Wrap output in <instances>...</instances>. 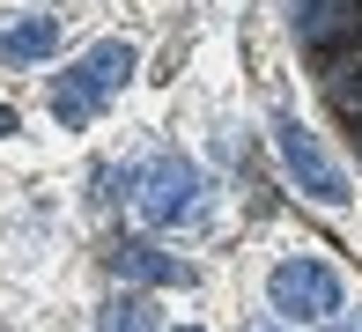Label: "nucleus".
Instances as JSON below:
<instances>
[{
    "label": "nucleus",
    "instance_id": "7ed1b4c3",
    "mask_svg": "<svg viewBox=\"0 0 362 332\" xmlns=\"http://www.w3.org/2000/svg\"><path fill=\"white\" fill-rule=\"evenodd\" d=\"M267 295H274V310H281L288 325H325V318H340V273L325 259H281L267 273Z\"/></svg>",
    "mask_w": 362,
    "mask_h": 332
},
{
    "label": "nucleus",
    "instance_id": "39448f33",
    "mask_svg": "<svg viewBox=\"0 0 362 332\" xmlns=\"http://www.w3.org/2000/svg\"><path fill=\"white\" fill-rule=\"evenodd\" d=\"M296 37L310 52H333V45L362 37V0H296Z\"/></svg>",
    "mask_w": 362,
    "mask_h": 332
},
{
    "label": "nucleus",
    "instance_id": "f257e3e1",
    "mask_svg": "<svg viewBox=\"0 0 362 332\" xmlns=\"http://www.w3.org/2000/svg\"><path fill=\"white\" fill-rule=\"evenodd\" d=\"M126 74H134V45H126V37H104L96 52H81L67 74L52 81V119L59 126H89L96 111L126 89Z\"/></svg>",
    "mask_w": 362,
    "mask_h": 332
},
{
    "label": "nucleus",
    "instance_id": "9d476101",
    "mask_svg": "<svg viewBox=\"0 0 362 332\" xmlns=\"http://www.w3.org/2000/svg\"><path fill=\"white\" fill-rule=\"evenodd\" d=\"M0 133H15V111H0Z\"/></svg>",
    "mask_w": 362,
    "mask_h": 332
},
{
    "label": "nucleus",
    "instance_id": "0eeeda50",
    "mask_svg": "<svg viewBox=\"0 0 362 332\" xmlns=\"http://www.w3.org/2000/svg\"><path fill=\"white\" fill-rule=\"evenodd\" d=\"M52 45H59V15H45V8H23V15L0 23V66H30Z\"/></svg>",
    "mask_w": 362,
    "mask_h": 332
},
{
    "label": "nucleus",
    "instance_id": "f8f14e48",
    "mask_svg": "<svg viewBox=\"0 0 362 332\" xmlns=\"http://www.w3.org/2000/svg\"><path fill=\"white\" fill-rule=\"evenodd\" d=\"M355 141H362V133H355Z\"/></svg>",
    "mask_w": 362,
    "mask_h": 332
},
{
    "label": "nucleus",
    "instance_id": "f03ea898",
    "mask_svg": "<svg viewBox=\"0 0 362 332\" xmlns=\"http://www.w3.org/2000/svg\"><path fill=\"white\" fill-rule=\"evenodd\" d=\"M126 192H134L141 222H156V229H185V222H200V214H207V177L192 170L185 155L141 162V170L126 177Z\"/></svg>",
    "mask_w": 362,
    "mask_h": 332
},
{
    "label": "nucleus",
    "instance_id": "423d86ee",
    "mask_svg": "<svg viewBox=\"0 0 362 332\" xmlns=\"http://www.w3.org/2000/svg\"><path fill=\"white\" fill-rule=\"evenodd\" d=\"M111 273L134 280V288H185L192 266H185V259H170V251H156V244H141V237H126L119 251H111Z\"/></svg>",
    "mask_w": 362,
    "mask_h": 332
},
{
    "label": "nucleus",
    "instance_id": "6e6552de",
    "mask_svg": "<svg viewBox=\"0 0 362 332\" xmlns=\"http://www.w3.org/2000/svg\"><path fill=\"white\" fill-rule=\"evenodd\" d=\"M96 332H156V310H148L141 295H119V303H104Z\"/></svg>",
    "mask_w": 362,
    "mask_h": 332
},
{
    "label": "nucleus",
    "instance_id": "20e7f679",
    "mask_svg": "<svg viewBox=\"0 0 362 332\" xmlns=\"http://www.w3.org/2000/svg\"><path fill=\"white\" fill-rule=\"evenodd\" d=\"M274 148H281V170H288L310 199H325V207H340V199H348V177H340V162L318 148V133H310L303 119H281V126H274Z\"/></svg>",
    "mask_w": 362,
    "mask_h": 332
},
{
    "label": "nucleus",
    "instance_id": "1a4fd4ad",
    "mask_svg": "<svg viewBox=\"0 0 362 332\" xmlns=\"http://www.w3.org/2000/svg\"><path fill=\"white\" fill-rule=\"evenodd\" d=\"M340 332H362V310H340Z\"/></svg>",
    "mask_w": 362,
    "mask_h": 332
},
{
    "label": "nucleus",
    "instance_id": "9b49d317",
    "mask_svg": "<svg viewBox=\"0 0 362 332\" xmlns=\"http://www.w3.org/2000/svg\"><path fill=\"white\" fill-rule=\"evenodd\" d=\"M252 332H281V325H252Z\"/></svg>",
    "mask_w": 362,
    "mask_h": 332
}]
</instances>
